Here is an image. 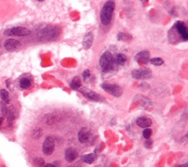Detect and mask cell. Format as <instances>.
<instances>
[{"label": "cell", "mask_w": 188, "mask_h": 167, "mask_svg": "<svg viewBox=\"0 0 188 167\" xmlns=\"http://www.w3.org/2000/svg\"><path fill=\"white\" fill-rule=\"evenodd\" d=\"M32 85V81L29 78H22L19 81V86L21 89H29Z\"/></svg>", "instance_id": "cell-16"}, {"label": "cell", "mask_w": 188, "mask_h": 167, "mask_svg": "<svg viewBox=\"0 0 188 167\" xmlns=\"http://www.w3.org/2000/svg\"><path fill=\"white\" fill-rule=\"evenodd\" d=\"M82 77L84 80H87V79H90V77H91V71L88 69L84 70L82 73Z\"/></svg>", "instance_id": "cell-27"}, {"label": "cell", "mask_w": 188, "mask_h": 167, "mask_svg": "<svg viewBox=\"0 0 188 167\" xmlns=\"http://www.w3.org/2000/svg\"><path fill=\"white\" fill-rule=\"evenodd\" d=\"M2 122H3V119L2 117H0V126H1L2 124Z\"/></svg>", "instance_id": "cell-32"}, {"label": "cell", "mask_w": 188, "mask_h": 167, "mask_svg": "<svg viewBox=\"0 0 188 167\" xmlns=\"http://www.w3.org/2000/svg\"><path fill=\"white\" fill-rule=\"evenodd\" d=\"M91 137V132L88 128H82L79 131L78 134V138L80 143H87Z\"/></svg>", "instance_id": "cell-12"}, {"label": "cell", "mask_w": 188, "mask_h": 167, "mask_svg": "<svg viewBox=\"0 0 188 167\" xmlns=\"http://www.w3.org/2000/svg\"></svg>", "instance_id": "cell-34"}, {"label": "cell", "mask_w": 188, "mask_h": 167, "mask_svg": "<svg viewBox=\"0 0 188 167\" xmlns=\"http://www.w3.org/2000/svg\"><path fill=\"white\" fill-rule=\"evenodd\" d=\"M149 62H150L151 64L154 65L155 66H160L164 63V61H163L162 59L159 57H154L151 59V60H149Z\"/></svg>", "instance_id": "cell-23"}, {"label": "cell", "mask_w": 188, "mask_h": 167, "mask_svg": "<svg viewBox=\"0 0 188 167\" xmlns=\"http://www.w3.org/2000/svg\"><path fill=\"white\" fill-rule=\"evenodd\" d=\"M146 1H148V0H146Z\"/></svg>", "instance_id": "cell-33"}, {"label": "cell", "mask_w": 188, "mask_h": 167, "mask_svg": "<svg viewBox=\"0 0 188 167\" xmlns=\"http://www.w3.org/2000/svg\"><path fill=\"white\" fill-rule=\"evenodd\" d=\"M60 34V29L54 26H47L38 33V38L42 41L54 40Z\"/></svg>", "instance_id": "cell-2"}, {"label": "cell", "mask_w": 188, "mask_h": 167, "mask_svg": "<svg viewBox=\"0 0 188 167\" xmlns=\"http://www.w3.org/2000/svg\"><path fill=\"white\" fill-rule=\"evenodd\" d=\"M137 125H138L139 127L143 128H147L148 127H150L152 124V121L150 118L148 117H139L136 121Z\"/></svg>", "instance_id": "cell-14"}, {"label": "cell", "mask_w": 188, "mask_h": 167, "mask_svg": "<svg viewBox=\"0 0 188 167\" xmlns=\"http://www.w3.org/2000/svg\"><path fill=\"white\" fill-rule=\"evenodd\" d=\"M178 167H188V164H187V163H186V164L180 165V166H179Z\"/></svg>", "instance_id": "cell-31"}, {"label": "cell", "mask_w": 188, "mask_h": 167, "mask_svg": "<svg viewBox=\"0 0 188 167\" xmlns=\"http://www.w3.org/2000/svg\"><path fill=\"white\" fill-rule=\"evenodd\" d=\"M115 59L110 52H105L99 59V65L103 72H110L115 65Z\"/></svg>", "instance_id": "cell-3"}, {"label": "cell", "mask_w": 188, "mask_h": 167, "mask_svg": "<svg viewBox=\"0 0 188 167\" xmlns=\"http://www.w3.org/2000/svg\"><path fill=\"white\" fill-rule=\"evenodd\" d=\"M78 90L84 96L86 97L87 99L90 100L92 101L99 102L101 101V97L99 95H98L96 93L91 90V89L85 88V87H81Z\"/></svg>", "instance_id": "cell-6"}, {"label": "cell", "mask_w": 188, "mask_h": 167, "mask_svg": "<svg viewBox=\"0 0 188 167\" xmlns=\"http://www.w3.org/2000/svg\"><path fill=\"white\" fill-rule=\"evenodd\" d=\"M5 35L7 36H18V37H23L28 36L31 34V31L25 27L22 26H16V27H13L11 29H6L5 32Z\"/></svg>", "instance_id": "cell-4"}, {"label": "cell", "mask_w": 188, "mask_h": 167, "mask_svg": "<svg viewBox=\"0 0 188 167\" xmlns=\"http://www.w3.org/2000/svg\"><path fill=\"white\" fill-rule=\"evenodd\" d=\"M44 167H55L54 165L51 164H45Z\"/></svg>", "instance_id": "cell-30"}, {"label": "cell", "mask_w": 188, "mask_h": 167, "mask_svg": "<svg viewBox=\"0 0 188 167\" xmlns=\"http://www.w3.org/2000/svg\"><path fill=\"white\" fill-rule=\"evenodd\" d=\"M150 57V53L148 51H142L138 53L134 56V60L139 65H146L149 61Z\"/></svg>", "instance_id": "cell-11"}, {"label": "cell", "mask_w": 188, "mask_h": 167, "mask_svg": "<svg viewBox=\"0 0 188 167\" xmlns=\"http://www.w3.org/2000/svg\"><path fill=\"white\" fill-rule=\"evenodd\" d=\"M5 104H6L5 103H2V104H1V111H2V113L4 115H7V110H8Z\"/></svg>", "instance_id": "cell-28"}, {"label": "cell", "mask_w": 188, "mask_h": 167, "mask_svg": "<svg viewBox=\"0 0 188 167\" xmlns=\"http://www.w3.org/2000/svg\"><path fill=\"white\" fill-rule=\"evenodd\" d=\"M152 130L147 128L144 130L143 132V137L145 138H146V139H147V138H150V136H152Z\"/></svg>", "instance_id": "cell-26"}, {"label": "cell", "mask_w": 188, "mask_h": 167, "mask_svg": "<svg viewBox=\"0 0 188 167\" xmlns=\"http://www.w3.org/2000/svg\"><path fill=\"white\" fill-rule=\"evenodd\" d=\"M115 4L113 1H107L103 7H102L101 13H100V18H101V21L103 25L107 26L110 24L112 21V14L115 11Z\"/></svg>", "instance_id": "cell-1"}, {"label": "cell", "mask_w": 188, "mask_h": 167, "mask_svg": "<svg viewBox=\"0 0 188 167\" xmlns=\"http://www.w3.org/2000/svg\"><path fill=\"white\" fill-rule=\"evenodd\" d=\"M82 159L84 162L86 163V164H91L95 161L96 159V154L94 153L87 154V155H85V156H84L82 158Z\"/></svg>", "instance_id": "cell-19"}, {"label": "cell", "mask_w": 188, "mask_h": 167, "mask_svg": "<svg viewBox=\"0 0 188 167\" xmlns=\"http://www.w3.org/2000/svg\"><path fill=\"white\" fill-rule=\"evenodd\" d=\"M152 140L149 139V138H147V141L145 142V147L147 148V149H151L152 147Z\"/></svg>", "instance_id": "cell-29"}, {"label": "cell", "mask_w": 188, "mask_h": 167, "mask_svg": "<svg viewBox=\"0 0 188 167\" xmlns=\"http://www.w3.org/2000/svg\"><path fill=\"white\" fill-rule=\"evenodd\" d=\"M78 156V152L74 148H68L65 152V158L69 163L74 161L77 158Z\"/></svg>", "instance_id": "cell-13"}, {"label": "cell", "mask_w": 188, "mask_h": 167, "mask_svg": "<svg viewBox=\"0 0 188 167\" xmlns=\"http://www.w3.org/2000/svg\"><path fill=\"white\" fill-rule=\"evenodd\" d=\"M132 39V34L124 32H120L117 34V40L119 41H129Z\"/></svg>", "instance_id": "cell-20"}, {"label": "cell", "mask_w": 188, "mask_h": 167, "mask_svg": "<svg viewBox=\"0 0 188 167\" xmlns=\"http://www.w3.org/2000/svg\"><path fill=\"white\" fill-rule=\"evenodd\" d=\"M32 137L34 138H38L40 136L42 135V131L39 128H35L33 131H32Z\"/></svg>", "instance_id": "cell-25"}, {"label": "cell", "mask_w": 188, "mask_h": 167, "mask_svg": "<svg viewBox=\"0 0 188 167\" xmlns=\"http://www.w3.org/2000/svg\"><path fill=\"white\" fill-rule=\"evenodd\" d=\"M115 62L117 65H124L126 62V56L124 54H118L115 56Z\"/></svg>", "instance_id": "cell-18"}, {"label": "cell", "mask_w": 188, "mask_h": 167, "mask_svg": "<svg viewBox=\"0 0 188 167\" xmlns=\"http://www.w3.org/2000/svg\"><path fill=\"white\" fill-rule=\"evenodd\" d=\"M34 164L35 167H44L45 165L44 160L41 158H37L34 160Z\"/></svg>", "instance_id": "cell-24"}, {"label": "cell", "mask_w": 188, "mask_h": 167, "mask_svg": "<svg viewBox=\"0 0 188 167\" xmlns=\"http://www.w3.org/2000/svg\"><path fill=\"white\" fill-rule=\"evenodd\" d=\"M132 76L135 79H148L152 76V72L149 69H136L132 72Z\"/></svg>", "instance_id": "cell-8"}, {"label": "cell", "mask_w": 188, "mask_h": 167, "mask_svg": "<svg viewBox=\"0 0 188 167\" xmlns=\"http://www.w3.org/2000/svg\"><path fill=\"white\" fill-rule=\"evenodd\" d=\"M175 29L176 30L179 35L181 37V40L187 41L188 39V32L187 28L184 22L176 21L175 23Z\"/></svg>", "instance_id": "cell-9"}, {"label": "cell", "mask_w": 188, "mask_h": 167, "mask_svg": "<svg viewBox=\"0 0 188 167\" xmlns=\"http://www.w3.org/2000/svg\"><path fill=\"white\" fill-rule=\"evenodd\" d=\"M101 88L109 94L113 95L116 97L121 96L123 94V89L117 84H101Z\"/></svg>", "instance_id": "cell-5"}, {"label": "cell", "mask_w": 188, "mask_h": 167, "mask_svg": "<svg viewBox=\"0 0 188 167\" xmlns=\"http://www.w3.org/2000/svg\"><path fill=\"white\" fill-rule=\"evenodd\" d=\"M81 87V79H79V77L77 76L75 78H73L70 84L71 88L72 89H74V90H78Z\"/></svg>", "instance_id": "cell-17"}, {"label": "cell", "mask_w": 188, "mask_h": 167, "mask_svg": "<svg viewBox=\"0 0 188 167\" xmlns=\"http://www.w3.org/2000/svg\"><path fill=\"white\" fill-rule=\"evenodd\" d=\"M0 95H1V98L4 101V103H5L6 104L10 103V101H11V97H10L9 93H8L7 90H5V89H1V91H0Z\"/></svg>", "instance_id": "cell-21"}, {"label": "cell", "mask_w": 188, "mask_h": 167, "mask_svg": "<svg viewBox=\"0 0 188 167\" xmlns=\"http://www.w3.org/2000/svg\"><path fill=\"white\" fill-rule=\"evenodd\" d=\"M54 150V140L52 136H48L43 144V152L46 156H50Z\"/></svg>", "instance_id": "cell-7"}, {"label": "cell", "mask_w": 188, "mask_h": 167, "mask_svg": "<svg viewBox=\"0 0 188 167\" xmlns=\"http://www.w3.org/2000/svg\"><path fill=\"white\" fill-rule=\"evenodd\" d=\"M4 47L7 52H13L19 49L21 47V43L17 40L8 39L4 43Z\"/></svg>", "instance_id": "cell-10"}, {"label": "cell", "mask_w": 188, "mask_h": 167, "mask_svg": "<svg viewBox=\"0 0 188 167\" xmlns=\"http://www.w3.org/2000/svg\"><path fill=\"white\" fill-rule=\"evenodd\" d=\"M93 42V34L91 32H87L84 37L83 39V47L85 49H88L91 47L92 44Z\"/></svg>", "instance_id": "cell-15"}, {"label": "cell", "mask_w": 188, "mask_h": 167, "mask_svg": "<svg viewBox=\"0 0 188 167\" xmlns=\"http://www.w3.org/2000/svg\"><path fill=\"white\" fill-rule=\"evenodd\" d=\"M7 122L10 126L12 125L13 124L14 120H15V112H14V110L12 109H10L7 110Z\"/></svg>", "instance_id": "cell-22"}]
</instances>
